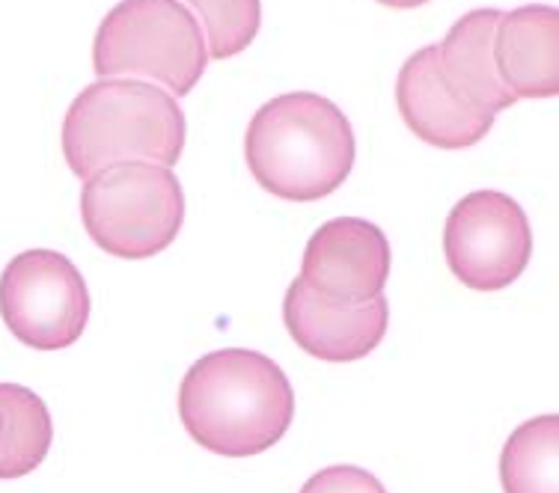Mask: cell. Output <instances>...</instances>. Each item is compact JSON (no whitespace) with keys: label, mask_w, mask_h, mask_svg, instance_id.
Segmentation results:
<instances>
[{"label":"cell","mask_w":559,"mask_h":493,"mask_svg":"<svg viewBox=\"0 0 559 493\" xmlns=\"http://www.w3.org/2000/svg\"><path fill=\"white\" fill-rule=\"evenodd\" d=\"M179 419L197 446L253 458L277 446L295 419V393L271 357L221 348L200 357L179 386Z\"/></svg>","instance_id":"cell-1"},{"label":"cell","mask_w":559,"mask_h":493,"mask_svg":"<svg viewBox=\"0 0 559 493\" xmlns=\"http://www.w3.org/2000/svg\"><path fill=\"white\" fill-rule=\"evenodd\" d=\"M245 158L262 188L277 200L312 203L343 188L355 167V131L331 98L286 93L253 113Z\"/></svg>","instance_id":"cell-2"},{"label":"cell","mask_w":559,"mask_h":493,"mask_svg":"<svg viewBox=\"0 0 559 493\" xmlns=\"http://www.w3.org/2000/svg\"><path fill=\"white\" fill-rule=\"evenodd\" d=\"M185 152V113L162 86L102 77L78 93L63 119V158L84 182L102 167L150 161L176 167Z\"/></svg>","instance_id":"cell-3"},{"label":"cell","mask_w":559,"mask_h":493,"mask_svg":"<svg viewBox=\"0 0 559 493\" xmlns=\"http://www.w3.org/2000/svg\"><path fill=\"white\" fill-rule=\"evenodd\" d=\"M209 51L194 12L179 0H122L102 19L93 43L98 77H146L188 96L205 75Z\"/></svg>","instance_id":"cell-4"},{"label":"cell","mask_w":559,"mask_h":493,"mask_svg":"<svg viewBox=\"0 0 559 493\" xmlns=\"http://www.w3.org/2000/svg\"><path fill=\"white\" fill-rule=\"evenodd\" d=\"M81 220L93 244L110 256H158L182 229V184L162 164H110L84 179Z\"/></svg>","instance_id":"cell-5"},{"label":"cell","mask_w":559,"mask_h":493,"mask_svg":"<svg viewBox=\"0 0 559 493\" xmlns=\"http://www.w3.org/2000/svg\"><path fill=\"white\" fill-rule=\"evenodd\" d=\"M0 318L36 351L75 345L90 318V291L81 270L57 250H24L0 274Z\"/></svg>","instance_id":"cell-6"},{"label":"cell","mask_w":559,"mask_h":493,"mask_svg":"<svg viewBox=\"0 0 559 493\" xmlns=\"http://www.w3.org/2000/svg\"><path fill=\"white\" fill-rule=\"evenodd\" d=\"M443 256L467 289L491 294L512 286L533 256L524 208L500 191L467 193L443 224Z\"/></svg>","instance_id":"cell-7"},{"label":"cell","mask_w":559,"mask_h":493,"mask_svg":"<svg viewBox=\"0 0 559 493\" xmlns=\"http://www.w3.org/2000/svg\"><path fill=\"white\" fill-rule=\"evenodd\" d=\"M388 277V236L364 217H336L307 241L298 279L324 301L357 306L384 294Z\"/></svg>","instance_id":"cell-8"},{"label":"cell","mask_w":559,"mask_h":493,"mask_svg":"<svg viewBox=\"0 0 559 493\" xmlns=\"http://www.w3.org/2000/svg\"><path fill=\"white\" fill-rule=\"evenodd\" d=\"M283 324L295 345L324 363H355L372 354L390 324V303L384 294L372 301L343 306L324 301L295 279L283 298Z\"/></svg>","instance_id":"cell-9"},{"label":"cell","mask_w":559,"mask_h":493,"mask_svg":"<svg viewBox=\"0 0 559 493\" xmlns=\"http://www.w3.org/2000/svg\"><path fill=\"white\" fill-rule=\"evenodd\" d=\"M396 108L414 137L435 149L476 146L495 129V113L464 105L443 81L438 45H426L405 60L396 77Z\"/></svg>","instance_id":"cell-10"},{"label":"cell","mask_w":559,"mask_h":493,"mask_svg":"<svg viewBox=\"0 0 559 493\" xmlns=\"http://www.w3.org/2000/svg\"><path fill=\"white\" fill-rule=\"evenodd\" d=\"M495 69L515 101L557 96L559 12L538 3L503 12L495 31Z\"/></svg>","instance_id":"cell-11"},{"label":"cell","mask_w":559,"mask_h":493,"mask_svg":"<svg viewBox=\"0 0 559 493\" xmlns=\"http://www.w3.org/2000/svg\"><path fill=\"white\" fill-rule=\"evenodd\" d=\"M503 10H471L452 24L438 45L443 81L464 105L485 113H500L512 108L515 98L500 84L495 69V31Z\"/></svg>","instance_id":"cell-12"},{"label":"cell","mask_w":559,"mask_h":493,"mask_svg":"<svg viewBox=\"0 0 559 493\" xmlns=\"http://www.w3.org/2000/svg\"><path fill=\"white\" fill-rule=\"evenodd\" d=\"M55 422L48 405L22 384H0V482L31 476L48 458Z\"/></svg>","instance_id":"cell-13"},{"label":"cell","mask_w":559,"mask_h":493,"mask_svg":"<svg viewBox=\"0 0 559 493\" xmlns=\"http://www.w3.org/2000/svg\"><path fill=\"white\" fill-rule=\"evenodd\" d=\"M500 484L506 493L559 491V417L545 413L518 425L500 455Z\"/></svg>","instance_id":"cell-14"},{"label":"cell","mask_w":559,"mask_h":493,"mask_svg":"<svg viewBox=\"0 0 559 493\" xmlns=\"http://www.w3.org/2000/svg\"><path fill=\"white\" fill-rule=\"evenodd\" d=\"M197 12L209 60H229L248 51L262 27L259 0H179Z\"/></svg>","instance_id":"cell-15"},{"label":"cell","mask_w":559,"mask_h":493,"mask_svg":"<svg viewBox=\"0 0 559 493\" xmlns=\"http://www.w3.org/2000/svg\"><path fill=\"white\" fill-rule=\"evenodd\" d=\"M301 493H388V488L364 467L334 464V467H324L312 479H307Z\"/></svg>","instance_id":"cell-16"},{"label":"cell","mask_w":559,"mask_h":493,"mask_svg":"<svg viewBox=\"0 0 559 493\" xmlns=\"http://www.w3.org/2000/svg\"><path fill=\"white\" fill-rule=\"evenodd\" d=\"M381 7H388V10H419V7H426L431 0H378Z\"/></svg>","instance_id":"cell-17"}]
</instances>
